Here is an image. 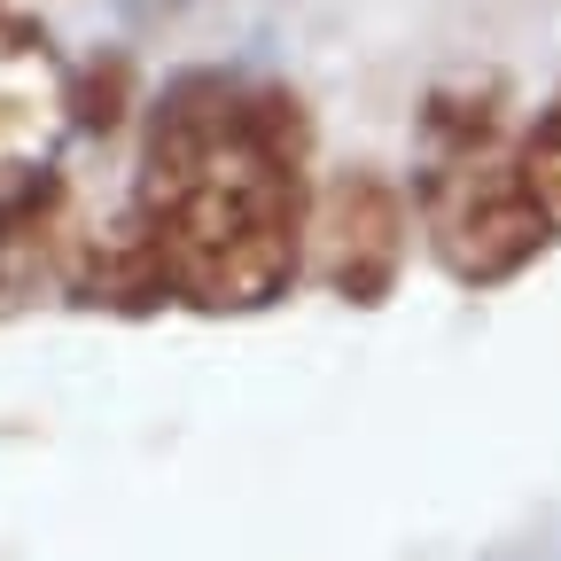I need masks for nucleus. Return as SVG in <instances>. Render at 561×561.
<instances>
[{"instance_id": "nucleus-1", "label": "nucleus", "mask_w": 561, "mask_h": 561, "mask_svg": "<svg viewBox=\"0 0 561 561\" xmlns=\"http://www.w3.org/2000/svg\"><path fill=\"white\" fill-rule=\"evenodd\" d=\"M305 117L280 87L180 79L149 110L133 234L164 305L257 312L305 273Z\"/></svg>"}, {"instance_id": "nucleus-2", "label": "nucleus", "mask_w": 561, "mask_h": 561, "mask_svg": "<svg viewBox=\"0 0 561 561\" xmlns=\"http://www.w3.org/2000/svg\"><path fill=\"white\" fill-rule=\"evenodd\" d=\"M421 227L437 242V265L468 289H500L553 242V219L523 180V140L507 133V79H491V70L430 87V110H421Z\"/></svg>"}, {"instance_id": "nucleus-3", "label": "nucleus", "mask_w": 561, "mask_h": 561, "mask_svg": "<svg viewBox=\"0 0 561 561\" xmlns=\"http://www.w3.org/2000/svg\"><path fill=\"white\" fill-rule=\"evenodd\" d=\"M305 265L343 305H382L405 265V195L359 164L320 180L305 203Z\"/></svg>"}, {"instance_id": "nucleus-4", "label": "nucleus", "mask_w": 561, "mask_h": 561, "mask_svg": "<svg viewBox=\"0 0 561 561\" xmlns=\"http://www.w3.org/2000/svg\"><path fill=\"white\" fill-rule=\"evenodd\" d=\"M70 125H79V70L32 24L0 16V210L55 187Z\"/></svg>"}, {"instance_id": "nucleus-5", "label": "nucleus", "mask_w": 561, "mask_h": 561, "mask_svg": "<svg viewBox=\"0 0 561 561\" xmlns=\"http://www.w3.org/2000/svg\"><path fill=\"white\" fill-rule=\"evenodd\" d=\"M523 180H530L538 210L553 219V234H561V102L523 133Z\"/></svg>"}]
</instances>
